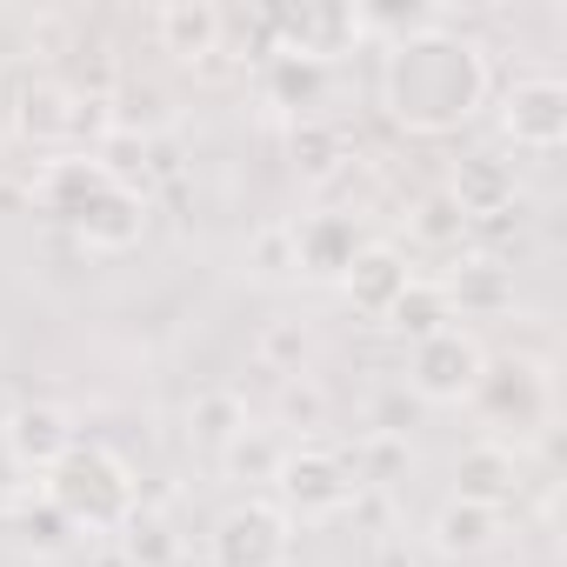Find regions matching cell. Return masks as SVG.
<instances>
[{"label":"cell","instance_id":"1","mask_svg":"<svg viewBox=\"0 0 567 567\" xmlns=\"http://www.w3.org/2000/svg\"><path fill=\"white\" fill-rule=\"evenodd\" d=\"M494 101V61L447 14L394 34L381 48V107L401 134L447 141Z\"/></svg>","mask_w":567,"mask_h":567},{"label":"cell","instance_id":"2","mask_svg":"<svg viewBox=\"0 0 567 567\" xmlns=\"http://www.w3.org/2000/svg\"><path fill=\"white\" fill-rule=\"evenodd\" d=\"M41 501L74 527V534H121L141 507L134 467L107 447V441H74L48 474H41Z\"/></svg>","mask_w":567,"mask_h":567},{"label":"cell","instance_id":"3","mask_svg":"<svg viewBox=\"0 0 567 567\" xmlns=\"http://www.w3.org/2000/svg\"><path fill=\"white\" fill-rule=\"evenodd\" d=\"M474 414H481V441H501V447H514V454H527V447H540L547 441V427H554V374H547V361H534V354H487V368H481V388H474V401H467Z\"/></svg>","mask_w":567,"mask_h":567},{"label":"cell","instance_id":"4","mask_svg":"<svg viewBox=\"0 0 567 567\" xmlns=\"http://www.w3.org/2000/svg\"><path fill=\"white\" fill-rule=\"evenodd\" d=\"M267 501L288 514L295 527H301V520H341V514H354V501H361V474H354L348 447L301 441V447L280 454V474H274Z\"/></svg>","mask_w":567,"mask_h":567},{"label":"cell","instance_id":"5","mask_svg":"<svg viewBox=\"0 0 567 567\" xmlns=\"http://www.w3.org/2000/svg\"><path fill=\"white\" fill-rule=\"evenodd\" d=\"M481 368H487V348L474 328H441L427 341L408 348V394L427 401V408H467L474 388H481Z\"/></svg>","mask_w":567,"mask_h":567},{"label":"cell","instance_id":"6","mask_svg":"<svg viewBox=\"0 0 567 567\" xmlns=\"http://www.w3.org/2000/svg\"><path fill=\"white\" fill-rule=\"evenodd\" d=\"M207 560L214 567H288L295 560V520L267 494H247V501L220 507V520L207 527Z\"/></svg>","mask_w":567,"mask_h":567},{"label":"cell","instance_id":"7","mask_svg":"<svg viewBox=\"0 0 567 567\" xmlns=\"http://www.w3.org/2000/svg\"><path fill=\"white\" fill-rule=\"evenodd\" d=\"M68 234H74L81 247H94V254H127V247H141V234H147V194H141L121 167H107V174L87 187V200L68 214Z\"/></svg>","mask_w":567,"mask_h":567},{"label":"cell","instance_id":"8","mask_svg":"<svg viewBox=\"0 0 567 567\" xmlns=\"http://www.w3.org/2000/svg\"><path fill=\"white\" fill-rule=\"evenodd\" d=\"M501 141L520 154H560L567 147V81L560 74H520L501 94Z\"/></svg>","mask_w":567,"mask_h":567},{"label":"cell","instance_id":"9","mask_svg":"<svg viewBox=\"0 0 567 567\" xmlns=\"http://www.w3.org/2000/svg\"><path fill=\"white\" fill-rule=\"evenodd\" d=\"M0 441H8L14 467L48 474V467L81 441V427H74V414H68L61 401H14V408H8V421H0Z\"/></svg>","mask_w":567,"mask_h":567},{"label":"cell","instance_id":"10","mask_svg":"<svg viewBox=\"0 0 567 567\" xmlns=\"http://www.w3.org/2000/svg\"><path fill=\"white\" fill-rule=\"evenodd\" d=\"M147 34L167 61L181 68H207L227 41V14L214 8V0H161V8L147 14Z\"/></svg>","mask_w":567,"mask_h":567},{"label":"cell","instance_id":"11","mask_svg":"<svg viewBox=\"0 0 567 567\" xmlns=\"http://www.w3.org/2000/svg\"><path fill=\"white\" fill-rule=\"evenodd\" d=\"M507 514L501 507H481V501H461V494H447L434 514H427V547L441 554V560H487V554H501L507 547Z\"/></svg>","mask_w":567,"mask_h":567},{"label":"cell","instance_id":"12","mask_svg":"<svg viewBox=\"0 0 567 567\" xmlns=\"http://www.w3.org/2000/svg\"><path fill=\"white\" fill-rule=\"evenodd\" d=\"M288 247H295V274H308V280H334L341 288V274L354 267V254H361V227L348 220V214H301L295 227H288Z\"/></svg>","mask_w":567,"mask_h":567},{"label":"cell","instance_id":"13","mask_svg":"<svg viewBox=\"0 0 567 567\" xmlns=\"http://www.w3.org/2000/svg\"><path fill=\"white\" fill-rule=\"evenodd\" d=\"M14 127L21 141L34 147H61V141H81V87H68L61 74H34L14 101Z\"/></svg>","mask_w":567,"mask_h":567},{"label":"cell","instance_id":"14","mask_svg":"<svg viewBox=\"0 0 567 567\" xmlns=\"http://www.w3.org/2000/svg\"><path fill=\"white\" fill-rule=\"evenodd\" d=\"M408 280H414V267H408V254H401V247H388V240H361L354 267L341 274V295L354 301V315L381 321V315L401 301V288H408Z\"/></svg>","mask_w":567,"mask_h":567},{"label":"cell","instance_id":"15","mask_svg":"<svg viewBox=\"0 0 567 567\" xmlns=\"http://www.w3.org/2000/svg\"><path fill=\"white\" fill-rule=\"evenodd\" d=\"M520 454L514 447H501V441H474V447H461V461H454V494L461 501H481V507H514L520 501Z\"/></svg>","mask_w":567,"mask_h":567},{"label":"cell","instance_id":"16","mask_svg":"<svg viewBox=\"0 0 567 567\" xmlns=\"http://www.w3.org/2000/svg\"><path fill=\"white\" fill-rule=\"evenodd\" d=\"M447 194H454L461 214L481 227L487 214H507V207H514V161H501V154H467V161L454 167Z\"/></svg>","mask_w":567,"mask_h":567},{"label":"cell","instance_id":"17","mask_svg":"<svg viewBox=\"0 0 567 567\" xmlns=\"http://www.w3.org/2000/svg\"><path fill=\"white\" fill-rule=\"evenodd\" d=\"M107 167H114V161H101L94 147H87V154H54V161L34 174V200L48 207V220H61V227H68V214L87 200V187H94Z\"/></svg>","mask_w":567,"mask_h":567},{"label":"cell","instance_id":"18","mask_svg":"<svg viewBox=\"0 0 567 567\" xmlns=\"http://www.w3.org/2000/svg\"><path fill=\"white\" fill-rule=\"evenodd\" d=\"M381 328H388V334H401V341L414 348V341H427V334L454 328V301H447V288H441V280L414 274L408 288H401V301H394V308L381 315Z\"/></svg>","mask_w":567,"mask_h":567},{"label":"cell","instance_id":"19","mask_svg":"<svg viewBox=\"0 0 567 567\" xmlns=\"http://www.w3.org/2000/svg\"><path fill=\"white\" fill-rule=\"evenodd\" d=\"M321 94H328V68L321 61H308V54H267V101L274 107H288V114H301V121H315V107H321Z\"/></svg>","mask_w":567,"mask_h":567},{"label":"cell","instance_id":"20","mask_svg":"<svg viewBox=\"0 0 567 567\" xmlns=\"http://www.w3.org/2000/svg\"><path fill=\"white\" fill-rule=\"evenodd\" d=\"M280 454H288V441H280L274 427H254V421H247V427H240V434L214 454V467H220L227 481H240V487H247V481H254V487H274Z\"/></svg>","mask_w":567,"mask_h":567},{"label":"cell","instance_id":"21","mask_svg":"<svg viewBox=\"0 0 567 567\" xmlns=\"http://www.w3.org/2000/svg\"><path fill=\"white\" fill-rule=\"evenodd\" d=\"M247 421H254V414H247V401H240L234 388H200V394L187 401V441H194L200 454H220Z\"/></svg>","mask_w":567,"mask_h":567},{"label":"cell","instance_id":"22","mask_svg":"<svg viewBox=\"0 0 567 567\" xmlns=\"http://www.w3.org/2000/svg\"><path fill=\"white\" fill-rule=\"evenodd\" d=\"M447 301H454V321L461 315H501V308H514V288H507V267L501 260H467V267H454L447 280Z\"/></svg>","mask_w":567,"mask_h":567},{"label":"cell","instance_id":"23","mask_svg":"<svg viewBox=\"0 0 567 567\" xmlns=\"http://www.w3.org/2000/svg\"><path fill=\"white\" fill-rule=\"evenodd\" d=\"M408 234H414V247H427V254H461V247L474 240V220H467V214H461V200L441 187V194L414 200V214H408Z\"/></svg>","mask_w":567,"mask_h":567},{"label":"cell","instance_id":"24","mask_svg":"<svg viewBox=\"0 0 567 567\" xmlns=\"http://www.w3.org/2000/svg\"><path fill=\"white\" fill-rule=\"evenodd\" d=\"M114 540H121V560H127V567H174V560H181V534H174V520L154 514V507H134V520H127Z\"/></svg>","mask_w":567,"mask_h":567},{"label":"cell","instance_id":"25","mask_svg":"<svg viewBox=\"0 0 567 567\" xmlns=\"http://www.w3.org/2000/svg\"><path fill=\"white\" fill-rule=\"evenodd\" d=\"M254 361H260L267 374H280V381H295V374H308V361H315V334H308L301 321H267V328L254 334Z\"/></svg>","mask_w":567,"mask_h":567},{"label":"cell","instance_id":"26","mask_svg":"<svg viewBox=\"0 0 567 567\" xmlns=\"http://www.w3.org/2000/svg\"><path fill=\"white\" fill-rule=\"evenodd\" d=\"M341 161H348V134H341V127H328L321 114H315V121H295V167H301L308 181H328Z\"/></svg>","mask_w":567,"mask_h":567},{"label":"cell","instance_id":"27","mask_svg":"<svg viewBox=\"0 0 567 567\" xmlns=\"http://www.w3.org/2000/svg\"><path fill=\"white\" fill-rule=\"evenodd\" d=\"M280 421L288 427H328V388L315 374H295V381H280Z\"/></svg>","mask_w":567,"mask_h":567},{"label":"cell","instance_id":"28","mask_svg":"<svg viewBox=\"0 0 567 567\" xmlns=\"http://www.w3.org/2000/svg\"><path fill=\"white\" fill-rule=\"evenodd\" d=\"M21 527H28V540H34V547H41V554H61V547H68V540H74V527H68V520H61V514H54V507H48V501H41V514H34V507H28V520H21Z\"/></svg>","mask_w":567,"mask_h":567},{"label":"cell","instance_id":"29","mask_svg":"<svg viewBox=\"0 0 567 567\" xmlns=\"http://www.w3.org/2000/svg\"><path fill=\"white\" fill-rule=\"evenodd\" d=\"M254 260H260V274H295V247H288V227H267V234L254 240Z\"/></svg>","mask_w":567,"mask_h":567},{"label":"cell","instance_id":"30","mask_svg":"<svg viewBox=\"0 0 567 567\" xmlns=\"http://www.w3.org/2000/svg\"><path fill=\"white\" fill-rule=\"evenodd\" d=\"M0 121H8V94H0Z\"/></svg>","mask_w":567,"mask_h":567}]
</instances>
